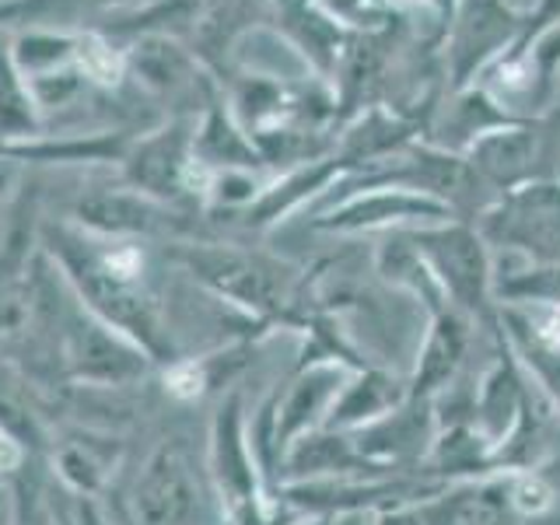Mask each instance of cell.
<instances>
[{
    "label": "cell",
    "mask_w": 560,
    "mask_h": 525,
    "mask_svg": "<svg viewBox=\"0 0 560 525\" xmlns=\"http://www.w3.org/2000/svg\"><path fill=\"white\" fill-rule=\"evenodd\" d=\"M52 256L67 270L81 305L105 326L130 337L148 358H165L168 340L158 323L154 302L140 288V262L133 249H102L84 235L52 232Z\"/></svg>",
    "instance_id": "cell-1"
},
{
    "label": "cell",
    "mask_w": 560,
    "mask_h": 525,
    "mask_svg": "<svg viewBox=\"0 0 560 525\" xmlns=\"http://www.w3.org/2000/svg\"><path fill=\"white\" fill-rule=\"evenodd\" d=\"M133 522L137 525H224V508L186 438L162 442L140 469L133 483Z\"/></svg>",
    "instance_id": "cell-2"
},
{
    "label": "cell",
    "mask_w": 560,
    "mask_h": 525,
    "mask_svg": "<svg viewBox=\"0 0 560 525\" xmlns=\"http://www.w3.org/2000/svg\"><path fill=\"white\" fill-rule=\"evenodd\" d=\"M210 480L221 498L224 518L232 525H280L262 490V469L249 442V420H245L242 396L232 393L214 417L210 434Z\"/></svg>",
    "instance_id": "cell-3"
},
{
    "label": "cell",
    "mask_w": 560,
    "mask_h": 525,
    "mask_svg": "<svg viewBox=\"0 0 560 525\" xmlns=\"http://www.w3.org/2000/svg\"><path fill=\"white\" fill-rule=\"evenodd\" d=\"M179 259L210 291L249 308L259 319H273L288 302L284 270H277L273 262L259 256L221 249V245H186V249H179Z\"/></svg>",
    "instance_id": "cell-4"
},
{
    "label": "cell",
    "mask_w": 560,
    "mask_h": 525,
    "mask_svg": "<svg viewBox=\"0 0 560 525\" xmlns=\"http://www.w3.org/2000/svg\"><path fill=\"white\" fill-rule=\"evenodd\" d=\"M63 361L74 378L119 385L144 375L151 358L119 329L102 319H84V312H70L63 319Z\"/></svg>",
    "instance_id": "cell-5"
},
{
    "label": "cell",
    "mask_w": 560,
    "mask_h": 525,
    "mask_svg": "<svg viewBox=\"0 0 560 525\" xmlns=\"http://www.w3.org/2000/svg\"><path fill=\"white\" fill-rule=\"evenodd\" d=\"M424 242L434 280L448 302L459 312L472 315V319H490V326H494L498 315L490 312V270L480 242L466 232L428 235Z\"/></svg>",
    "instance_id": "cell-6"
},
{
    "label": "cell",
    "mask_w": 560,
    "mask_h": 525,
    "mask_svg": "<svg viewBox=\"0 0 560 525\" xmlns=\"http://www.w3.org/2000/svg\"><path fill=\"white\" fill-rule=\"evenodd\" d=\"M420 515L428 525H508L518 518L504 472L445 483L431 501L420 504Z\"/></svg>",
    "instance_id": "cell-7"
},
{
    "label": "cell",
    "mask_w": 560,
    "mask_h": 525,
    "mask_svg": "<svg viewBox=\"0 0 560 525\" xmlns=\"http://www.w3.org/2000/svg\"><path fill=\"white\" fill-rule=\"evenodd\" d=\"M410 402V393H407V382L382 372V368H361L347 378L343 393L332 399V407L323 420L326 431H364L378 424V420L399 413L402 407Z\"/></svg>",
    "instance_id": "cell-8"
},
{
    "label": "cell",
    "mask_w": 560,
    "mask_h": 525,
    "mask_svg": "<svg viewBox=\"0 0 560 525\" xmlns=\"http://www.w3.org/2000/svg\"><path fill=\"white\" fill-rule=\"evenodd\" d=\"M78 214L102 235H151L172 228L165 210H158L140 192H95L78 203Z\"/></svg>",
    "instance_id": "cell-9"
},
{
    "label": "cell",
    "mask_w": 560,
    "mask_h": 525,
    "mask_svg": "<svg viewBox=\"0 0 560 525\" xmlns=\"http://www.w3.org/2000/svg\"><path fill=\"white\" fill-rule=\"evenodd\" d=\"M498 319H501L508 343L515 350V358L525 368V375L539 385V393L547 396V402L560 413V343L550 337H539L515 308H504Z\"/></svg>",
    "instance_id": "cell-10"
},
{
    "label": "cell",
    "mask_w": 560,
    "mask_h": 525,
    "mask_svg": "<svg viewBox=\"0 0 560 525\" xmlns=\"http://www.w3.org/2000/svg\"><path fill=\"white\" fill-rule=\"evenodd\" d=\"M130 183L137 186V192H154V197H175L183 189V175H186V162H183V140L175 130H165L144 144H137V151L127 162Z\"/></svg>",
    "instance_id": "cell-11"
},
{
    "label": "cell",
    "mask_w": 560,
    "mask_h": 525,
    "mask_svg": "<svg viewBox=\"0 0 560 525\" xmlns=\"http://www.w3.org/2000/svg\"><path fill=\"white\" fill-rule=\"evenodd\" d=\"M0 431H4L8 442H14L25 452L43 448V442H46L43 420L32 407L28 385L4 364H0Z\"/></svg>",
    "instance_id": "cell-12"
},
{
    "label": "cell",
    "mask_w": 560,
    "mask_h": 525,
    "mask_svg": "<svg viewBox=\"0 0 560 525\" xmlns=\"http://www.w3.org/2000/svg\"><path fill=\"white\" fill-rule=\"evenodd\" d=\"M434 203L428 200H413V197H372L361 203L343 207L340 214H332V228H361V224H382V221H396V218H410V214H434Z\"/></svg>",
    "instance_id": "cell-13"
},
{
    "label": "cell",
    "mask_w": 560,
    "mask_h": 525,
    "mask_svg": "<svg viewBox=\"0 0 560 525\" xmlns=\"http://www.w3.org/2000/svg\"><path fill=\"white\" fill-rule=\"evenodd\" d=\"M0 130L4 133L32 130V98L22 88V78H18V70L4 49H0Z\"/></svg>",
    "instance_id": "cell-14"
},
{
    "label": "cell",
    "mask_w": 560,
    "mask_h": 525,
    "mask_svg": "<svg viewBox=\"0 0 560 525\" xmlns=\"http://www.w3.org/2000/svg\"><path fill=\"white\" fill-rule=\"evenodd\" d=\"M133 67L151 88H162V92H168V88L183 78V57L165 39H144V43H140L137 52H133Z\"/></svg>",
    "instance_id": "cell-15"
},
{
    "label": "cell",
    "mask_w": 560,
    "mask_h": 525,
    "mask_svg": "<svg viewBox=\"0 0 560 525\" xmlns=\"http://www.w3.org/2000/svg\"><path fill=\"white\" fill-rule=\"evenodd\" d=\"M508 477V498H512V508L518 518H539L553 508V487L542 480L539 469H515L504 472Z\"/></svg>",
    "instance_id": "cell-16"
},
{
    "label": "cell",
    "mask_w": 560,
    "mask_h": 525,
    "mask_svg": "<svg viewBox=\"0 0 560 525\" xmlns=\"http://www.w3.org/2000/svg\"><path fill=\"white\" fill-rule=\"evenodd\" d=\"M14 525H60L57 512L49 508L43 487L35 480H18L14 487Z\"/></svg>",
    "instance_id": "cell-17"
},
{
    "label": "cell",
    "mask_w": 560,
    "mask_h": 525,
    "mask_svg": "<svg viewBox=\"0 0 560 525\" xmlns=\"http://www.w3.org/2000/svg\"><path fill=\"white\" fill-rule=\"evenodd\" d=\"M372 525H428L420 515V504H389L372 512Z\"/></svg>",
    "instance_id": "cell-18"
},
{
    "label": "cell",
    "mask_w": 560,
    "mask_h": 525,
    "mask_svg": "<svg viewBox=\"0 0 560 525\" xmlns=\"http://www.w3.org/2000/svg\"><path fill=\"white\" fill-rule=\"evenodd\" d=\"M18 459H22V448H18L14 442H8V438H0V469L18 466Z\"/></svg>",
    "instance_id": "cell-19"
},
{
    "label": "cell",
    "mask_w": 560,
    "mask_h": 525,
    "mask_svg": "<svg viewBox=\"0 0 560 525\" xmlns=\"http://www.w3.org/2000/svg\"><path fill=\"white\" fill-rule=\"evenodd\" d=\"M74 8H84V11H105V8H119V4H130V0H70Z\"/></svg>",
    "instance_id": "cell-20"
},
{
    "label": "cell",
    "mask_w": 560,
    "mask_h": 525,
    "mask_svg": "<svg viewBox=\"0 0 560 525\" xmlns=\"http://www.w3.org/2000/svg\"><path fill=\"white\" fill-rule=\"evenodd\" d=\"M81 525H109L102 515H98V508L92 501H84L81 504Z\"/></svg>",
    "instance_id": "cell-21"
},
{
    "label": "cell",
    "mask_w": 560,
    "mask_h": 525,
    "mask_svg": "<svg viewBox=\"0 0 560 525\" xmlns=\"http://www.w3.org/2000/svg\"><path fill=\"white\" fill-rule=\"evenodd\" d=\"M0 525H4V522H0Z\"/></svg>",
    "instance_id": "cell-22"
}]
</instances>
